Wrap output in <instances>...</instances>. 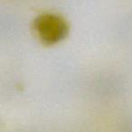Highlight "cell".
<instances>
[{
	"mask_svg": "<svg viewBox=\"0 0 132 132\" xmlns=\"http://www.w3.org/2000/svg\"><path fill=\"white\" fill-rule=\"evenodd\" d=\"M35 29L43 43L53 44L63 39L68 33V26L60 16L45 14L35 19Z\"/></svg>",
	"mask_w": 132,
	"mask_h": 132,
	"instance_id": "obj_1",
	"label": "cell"
}]
</instances>
